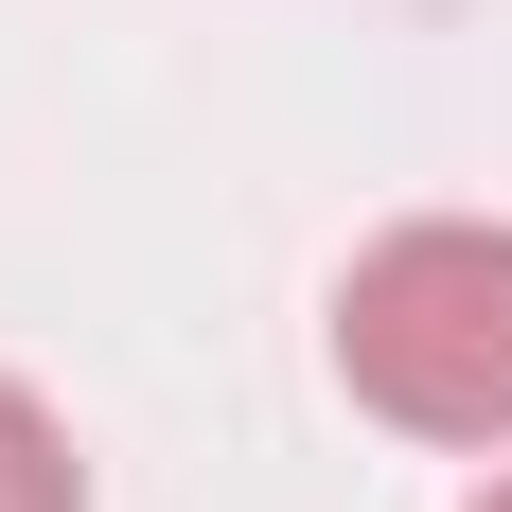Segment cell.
Wrapping results in <instances>:
<instances>
[{
  "mask_svg": "<svg viewBox=\"0 0 512 512\" xmlns=\"http://www.w3.org/2000/svg\"><path fill=\"white\" fill-rule=\"evenodd\" d=\"M336 389L407 442H512V230L407 212L336 265Z\"/></svg>",
  "mask_w": 512,
  "mask_h": 512,
  "instance_id": "1",
  "label": "cell"
},
{
  "mask_svg": "<svg viewBox=\"0 0 512 512\" xmlns=\"http://www.w3.org/2000/svg\"><path fill=\"white\" fill-rule=\"evenodd\" d=\"M477 512H512V477H495V495H477Z\"/></svg>",
  "mask_w": 512,
  "mask_h": 512,
  "instance_id": "3",
  "label": "cell"
},
{
  "mask_svg": "<svg viewBox=\"0 0 512 512\" xmlns=\"http://www.w3.org/2000/svg\"><path fill=\"white\" fill-rule=\"evenodd\" d=\"M0 512H89V460H71V424L0 371Z\"/></svg>",
  "mask_w": 512,
  "mask_h": 512,
  "instance_id": "2",
  "label": "cell"
}]
</instances>
